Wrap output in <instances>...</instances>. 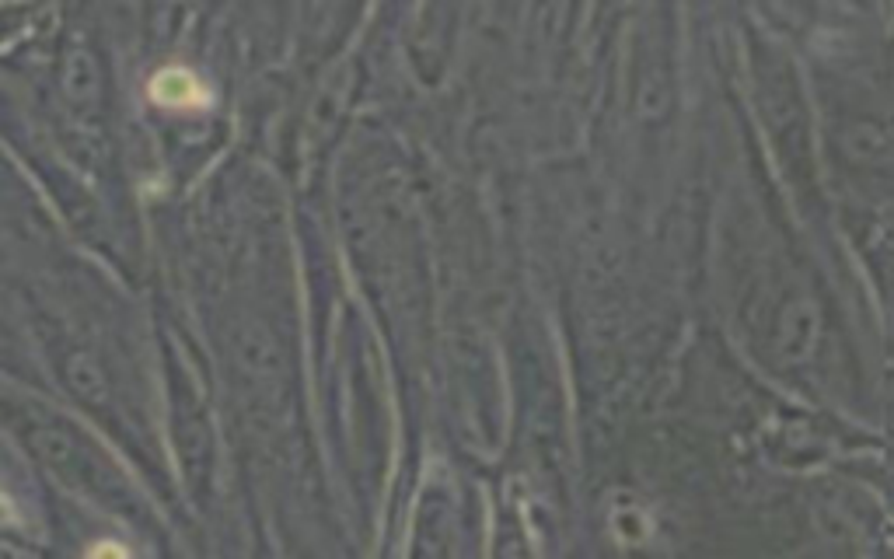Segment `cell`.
<instances>
[{
  "instance_id": "obj_1",
  "label": "cell",
  "mask_w": 894,
  "mask_h": 559,
  "mask_svg": "<svg viewBox=\"0 0 894 559\" xmlns=\"http://www.w3.org/2000/svg\"><path fill=\"white\" fill-rule=\"evenodd\" d=\"M154 95L168 105H193L203 98V91L196 88V81L189 74H182V70H168V74H161L158 84H154Z\"/></svg>"
}]
</instances>
